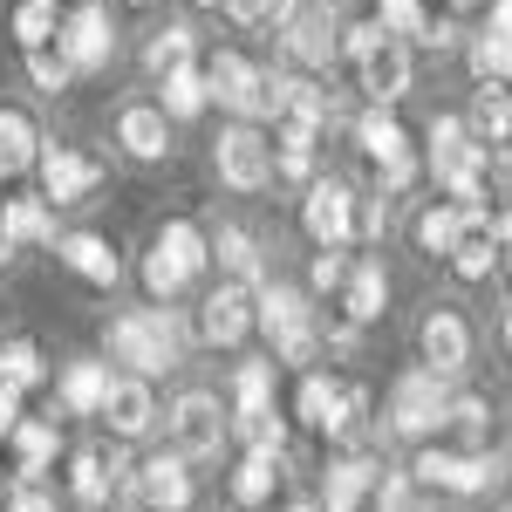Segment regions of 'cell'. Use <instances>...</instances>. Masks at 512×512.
I'll use <instances>...</instances> for the list:
<instances>
[{
  "label": "cell",
  "mask_w": 512,
  "mask_h": 512,
  "mask_svg": "<svg viewBox=\"0 0 512 512\" xmlns=\"http://www.w3.org/2000/svg\"><path fill=\"white\" fill-rule=\"evenodd\" d=\"M110 362H123L130 376H171L178 362H185V342H192V328L178 321V308H137V315H117L110 321Z\"/></svg>",
  "instance_id": "cell-1"
},
{
  "label": "cell",
  "mask_w": 512,
  "mask_h": 512,
  "mask_svg": "<svg viewBox=\"0 0 512 512\" xmlns=\"http://www.w3.org/2000/svg\"><path fill=\"white\" fill-rule=\"evenodd\" d=\"M458 226H465V212H458V205H424V212H417V226H410V239H417V253L444 260V253L458 246Z\"/></svg>",
  "instance_id": "cell-33"
},
{
  "label": "cell",
  "mask_w": 512,
  "mask_h": 512,
  "mask_svg": "<svg viewBox=\"0 0 512 512\" xmlns=\"http://www.w3.org/2000/svg\"><path fill=\"white\" fill-rule=\"evenodd\" d=\"M376 458L369 451H349L321 472V512H362V499H376Z\"/></svg>",
  "instance_id": "cell-17"
},
{
  "label": "cell",
  "mask_w": 512,
  "mask_h": 512,
  "mask_svg": "<svg viewBox=\"0 0 512 512\" xmlns=\"http://www.w3.org/2000/svg\"><path fill=\"white\" fill-rule=\"evenodd\" d=\"M103 424H110V437H144L151 424H158V396H151V376H110V396H103V410H96Z\"/></svg>",
  "instance_id": "cell-16"
},
{
  "label": "cell",
  "mask_w": 512,
  "mask_h": 512,
  "mask_svg": "<svg viewBox=\"0 0 512 512\" xmlns=\"http://www.w3.org/2000/svg\"><path fill=\"white\" fill-rule=\"evenodd\" d=\"M355 205H362V198H355L349 185L315 178L308 198H301V226H308V239H315V246H349L355 239Z\"/></svg>",
  "instance_id": "cell-11"
},
{
  "label": "cell",
  "mask_w": 512,
  "mask_h": 512,
  "mask_svg": "<svg viewBox=\"0 0 512 512\" xmlns=\"http://www.w3.org/2000/svg\"><path fill=\"white\" fill-rule=\"evenodd\" d=\"M212 103V89H205V69H192V62H178V69H164V117L171 123H185V117H198Z\"/></svg>",
  "instance_id": "cell-31"
},
{
  "label": "cell",
  "mask_w": 512,
  "mask_h": 512,
  "mask_svg": "<svg viewBox=\"0 0 512 512\" xmlns=\"http://www.w3.org/2000/svg\"><path fill=\"white\" fill-rule=\"evenodd\" d=\"M253 328H267V342H274V362H287V369H308V362L321 355V321H315V301H308V287L260 280V294H253Z\"/></svg>",
  "instance_id": "cell-2"
},
{
  "label": "cell",
  "mask_w": 512,
  "mask_h": 512,
  "mask_svg": "<svg viewBox=\"0 0 512 512\" xmlns=\"http://www.w3.org/2000/svg\"><path fill=\"white\" fill-rule=\"evenodd\" d=\"M274 355H267V362H239V376H233V417L239 410H267V403H274Z\"/></svg>",
  "instance_id": "cell-40"
},
{
  "label": "cell",
  "mask_w": 512,
  "mask_h": 512,
  "mask_svg": "<svg viewBox=\"0 0 512 512\" xmlns=\"http://www.w3.org/2000/svg\"><path fill=\"white\" fill-rule=\"evenodd\" d=\"M7 260H14V246H7V233H0V267H7Z\"/></svg>",
  "instance_id": "cell-55"
},
{
  "label": "cell",
  "mask_w": 512,
  "mask_h": 512,
  "mask_svg": "<svg viewBox=\"0 0 512 512\" xmlns=\"http://www.w3.org/2000/svg\"><path fill=\"white\" fill-rule=\"evenodd\" d=\"M315 137H321V123L280 117L274 123V178H308L315 171Z\"/></svg>",
  "instance_id": "cell-24"
},
{
  "label": "cell",
  "mask_w": 512,
  "mask_h": 512,
  "mask_svg": "<svg viewBox=\"0 0 512 512\" xmlns=\"http://www.w3.org/2000/svg\"><path fill=\"white\" fill-rule=\"evenodd\" d=\"M465 62H472V76H478V82H512V41L485 28V35H472Z\"/></svg>",
  "instance_id": "cell-41"
},
{
  "label": "cell",
  "mask_w": 512,
  "mask_h": 512,
  "mask_svg": "<svg viewBox=\"0 0 512 512\" xmlns=\"http://www.w3.org/2000/svg\"><path fill=\"white\" fill-rule=\"evenodd\" d=\"M280 41H287V55H294L301 69H321V62L335 55V35H328V21H321V14H301V7L280 21Z\"/></svg>",
  "instance_id": "cell-29"
},
{
  "label": "cell",
  "mask_w": 512,
  "mask_h": 512,
  "mask_svg": "<svg viewBox=\"0 0 512 512\" xmlns=\"http://www.w3.org/2000/svg\"><path fill=\"white\" fill-rule=\"evenodd\" d=\"M506 349H512V315H506Z\"/></svg>",
  "instance_id": "cell-57"
},
{
  "label": "cell",
  "mask_w": 512,
  "mask_h": 512,
  "mask_svg": "<svg viewBox=\"0 0 512 512\" xmlns=\"http://www.w3.org/2000/svg\"><path fill=\"white\" fill-rule=\"evenodd\" d=\"M390 308V274H383V260H355L349 280H342V315L355 328H369V321H383Z\"/></svg>",
  "instance_id": "cell-21"
},
{
  "label": "cell",
  "mask_w": 512,
  "mask_h": 512,
  "mask_svg": "<svg viewBox=\"0 0 512 512\" xmlns=\"http://www.w3.org/2000/svg\"><path fill=\"white\" fill-rule=\"evenodd\" d=\"M137 7H151V0H137Z\"/></svg>",
  "instance_id": "cell-61"
},
{
  "label": "cell",
  "mask_w": 512,
  "mask_h": 512,
  "mask_svg": "<svg viewBox=\"0 0 512 512\" xmlns=\"http://www.w3.org/2000/svg\"><path fill=\"white\" fill-rule=\"evenodd\" d=\"M349 280V246H315V260H308V287L315 294H335Z\"/></svg>",
  "instance_id": "cell-49"
},
{
  "label": "cell",
  "mask_w": 512,
  "mask_h": 512,
  "mask_svg": "<svg viewBox=\"0 0 512 512\" xmlns=\"http://www.w3.org/2000/svg\"><path fill=\"white\" fill-rule=\"evenodd\" d=\"M417 355H424V369L437 376H458L465 362H472V328L458 308H431V315L417 321Z\"/></svg>",
  "instance_id": "cell-14"
},
{
  "label": "cell",
  "mask_w": 512,
  "mask_h": 512,
  "mask_svg": "<svg viewBox=\"0 0 512 512\" xmlns=\"http://www.w3.org/2000/svg\"><path fill=\"white\" fill-rule=\"evenodd\" d=\"M55 28H62L55 0H21V7H14V41H21V48H48Z\"/></svg>",
  "instance_id": "cell-43"
},
{
  "label": "cell",
  "mask_w": 512,
  "mask_h": 512,
  "mask_svg": "<svg viewBox=\"0 0 512 512\" xmlns=\"http://www.w3.org/2000/svg\"><path fill=\"white\" fill-rule=\"evenodd\" d=\"M444 410H451V396H444V376L437 369H410V376L390 383V431L396 437L444 431Z\"/></svg>",
  "instance_id": "cell-5"
},
{
  "label": "cell",
  "mask_w": 512,
  "mask_h": 512,
  "mask_svg": "<svg viewBox=\"0 0 512 512\" xmlns=\"http://www.w3.org/2000/svg\"><path fill=\"white\" fill-rule=\"evenodd\" d=\"M55 48H62V62H69L76 76L103 69V62L117 55V21H110V7H103V0H82L76 14L55 28Z\"/></svg>",
  "instance_id": "cell-9"
},
{
  "label": "cell",
  "mask_w": 512,
  "mask_h": 512,
  "mask_svg": "<svg viewBox=\"0 0 512 512\" xmlns=\"http://www.w3.org/2000/svg\"><path fill=\"white\" fill-rule=\"evenodd\" d=\"M246 335H253V287L246 280L212 287L192 315V342H205V349H239Z\"/></svg>",
  "instance_id": "cell-8"
},
{
  "label": "cell",
  "mask_w": 512,
  "mask_h": 512,
  "mask_svg": "<svg viewBox=\"0 0 512 512\" xmlns=\"http://www.w3.org/2000/svg\"><path fill=\"white\" fill-rule=\"evenodd\" d=\"M355 151H362L369 164H390V158H403V151H410V130H403L383 103H369V110L355 117Z\"/></svg>",
  "instance_id": "cell-27"
},
{
  "label": "cell",
  "mask_w": 512,
  "mask_h": 512,
  "mask_svg": "<svg viewBox=\"0 0 512 512\" xmlns=\"http://www.w3.org/2000/svg\"><path fill=\"white\" fill-rule=\"evenodd\" d=\"M103 396H110V362H96V355H82L62 369V383H55V403L69 410V417H96L103 410Z\"/></svg>",
  "instance_id": "cell-22"
},
{
  "label": "cell",
  "mask_w": 512,
  "mask_h": 512,
  "mask_svg": "<svg viewBox=\"0 0 512 512\" xmlns=\"http://www.w3.org/2000/svg\"><path fill=\"white\" fill-rule=\"evenodd\" d=\"M0 233H7V246H48L55 239V205L48 198H0Z\"/></svg>",
  "instance_id": "cell-26"
},
{
  "label": "cell",
  "mask_w": 512,
  "mask_h": 512,
  "mask_svg": "<svg viewBox=\"0 0 512 512\" xmlns=\"http://www.w3.org/2000/svg\"><path fill=\"white\" fill-rule=\"evenodd\" d=\"M0 499H7V478H0Z\"/></svg>",
  "instance_id": "cell-60"
},
{
  "label": "cell",
  "mask_w": 512,
  "mask_h": 512,
  "mask_svg": "<svg viewBox=\"0 0 512 512\" xmlns=\"http://www.w3.org/2000/svg\"><path fill=\"white\" fill-rule=\"evenodd\" d=\"M41 198L48 205H82V198L103 185V164L89 158V151H69V144H55V151H41Z\"/></svg>",
  "instance_id": "cell-15"
},
{
  "label": "cell",
  "mask_w": 512,
  "mask_h": 512,
  "mask_svg": "<svg viewBox=\"0 0 512 512\" xmlns=\"http://www.w3.org/2000/svg\"><path fill=\"white\" fill-rule=\"evenodd\" d=\"M376 512H437V506H431V485L396 472V478H376Z\"/></svg>",
  "instance_id": "cell-44"
},
{
  "label": "cell",
  "mask_w": 512,
  "mask_h": 512,
  "mask_svg": "<svg viewBox=\"0 0 512 512\" xmlns=\"http://www.w3.org/2000/svg\"><path fill=\"white\" fill-rule=\"evenodd\" d=\"M274 485H280V451H246V458H239V472H233L239 506H267Z\"/></svg>",
  "instance_id": "cell-32"
},
{
  "label": "cell",
  "mask_w": 512,
  "mask_h": 512,
  "mask_svg": "<svg viewBox=\"0 0 512 512\" xmlns=\"http://www.w3.org/2000/svg\"><path fill=\"white\" fill-rule=\"evenodd\" d=\"M198 7H219V0H198Z\"/></svg>",
  "instance_id": "cell-59"
},
{
  "label": "cell",
  "mask_w": 512,
  "mask_h": 512,
  "mask_svg": "<svg viewBox=\"0 0 512 512\" xmlns=\"http://www.w3.org/2000/svg\"><path fill=\"white\" fill-rule=\"evenodd\" d=\"M383 171V198H396V192H410V178H417V158L403 151V158H390V164H376Z\"/></svg>",
  "instance_id": "cell-51"
},
{
  "label": "cell",
  "mask_w": 512,
  "mask_h": 512,
  "mask_svg": "<svg viewBox=\"0 0 512 512\" xmlns=\"http://www.w3.org/2000/svg\"><path fill=\"white\" fill-rule=\"evenodd\" d=\"M376 21H383L390 35H403V41H417V48H424L437 7H431V0H376Z\"/></svg>",
  "instance_id": "cell-37"
},
{
  "label": "cell",
  "mask_w": 512,
  "mask_h": 512,
  "mask_svg": "<svg viewBox=\"0 0 512 512\" xmlns=\"http://www.w3.org/2000/svg\"><path fill=\"white\" fill-rule=\"evenodd\" d=\"M212 171H219V185H233V192H267V185H274V137L253 117L226 123L219 144H212Z\"/></svg>",
  "instance_id": "cell-4"
},
{
  "label": "cell",
  "mask_w": 512,
  "mask_h": 512,
  "mask_svg": "<svg viewBox=\"0 0 512 512\" xmlns=\"http://www.w3.org/2000/svg\"><path fill=\"white\" fill-rule=\"evenodd\" d=\"M117 144L137 164H164L171 158V117H164L158 103H130V110L117 117Z\"/></svg>",
  "instance_id": "cell-19"
},
{
  "label": "cell",
  "mask_w": 512,
  "mask_h": 512,
  "mask_svg": "<svg viewBox=\"0 0 512 512\" xmlns=\"http://www.w3.org/2000/svg\"><path fill=\"white\" fill-rule=\"evenodd\" d=\"M212 260H219L233 280H260V239L246 233V226H219V239H212Z\"/></svg>",
  "instance_id": "cell-36"
},
{
  "label": "cell",
  "mask_w": 512,
  "mask_h": 512,
  "mask_svg": "<svg viewBox=\"0 0 512 512\" xmlns=\"http://www.w3.org/2000/svg\"><path fill=\"white\" fill-rule=\"evenodd\" d=\"M0 383H14L21 396L35 390V383H48V362H41V349L28 335H7V342H0Z\"/></svg>",
  "instance_id": "cell-34"
},
{
  "label": "cell",
  "mask_w": 512,
  "mask_h": 512,
  "mask_svg": "<svg viewBox=\"0 0 512 512\" xmlns=\"http://www.w3.org/2000/svg\"><path fill=\"white\" fill-rule=\"evenodd\" d=\"M144 287H151V301H164V308H171V301H178L192 280H185V274H178V267L158 253V246H151V253H144Z\"/></svg>",
  "instance_id": "cell-48"
},
{
  "label": "cell",
  "mask_w": 512,
  "mask_h": 512,
  "mask_svg": "<svg viewBox=\"0 0 512 512\" xmlns=\"http://www.w3.org/2000/svg\"><path fill=\"white\" fill-rule=\"evenodd\" d=\"M55 253H62V267L82 274L89 287H117V280H123V260H117V246H110L103 233H62Z\"/></svg>",
  "instance_id": "cell-20"
},
{
  "label": "cell",
  "mask_w": 512,
  "mask_h": 512,
  "mask_svg": "<svg viewBox=\"0 0 512 512\" xmlns=\"http://www.w3.org/2000/svg\"><path fill=\"white\" fill-rule=\"evenodd\" d=\"M492 35L512 41V0H492Z\"/></svg>",
  "instance_id": "cell-54"
},
{
  "label": "cell",
  "mask_w": 512,
  "mask_h": 512,
  "mask_svg": "<svg viewBox=\"0 0 512 512\" xmlns=\"http://www.w3.org/2000/svg\"><path fill=\"white\" fill-rule=\"evenodd\" d=\"M28 82H35L41 96H62L76 82V69L62 62V48H28Z\"/></svg>",
  "instance_id": "cell-46"
},
{
  "label": "cell",
  "mask_w": 512,
  "mask_h": 512,
  "mask_svg": "<svg viewBox=\"0 0 512 512\" xmlns=\"http://www.w3.org/2000/svg\"><path fill=\"white\" fill-rule=\"evenodd\" d=\"M444 260H451V274H458V280H492V274H499V219H485V212H465V226H458V246H451Z\"/></svg>",
  "instance_id": "cell-18"
},
{
  "label": "cell",
  "mask_w": 512,
  "mask_h": 512,
  "mask_svg": "<svg viewBox=\"0 0 512 512\" xmlns=\"http://www.w3.org/2000/svg\"><path fill=\"white\" fill-rule=\"evenodd\" d=\"M151 246H158V253H164V260H171L185 280H198L205 267H212V233H205V226H192V219H164Z\"/></svg>",
  "instance_id": "cell-23"
},
{
  "label": "cell",
  "mask_w": 512,
  "mask_h": 512,
  "mask_svg": "<svg viewBox=\"0 0 512 512\" xmlns=\"http://www.w3.org/2000/svg\"><path fill=\"white\" fill-rule=\"evenodd\" d=\"M130 499H137L144 512H185L192 506V465H185L178 451L144 458V465L130 472Z\"/></svg>",
  "instance_id": "cell-12"
},
{
  "label": "cell",
  "mask_w": 512,
  "mask_h": 512,
  "mask_svg": "<svg viewBox=\"0 0 512 512\" xmlns=\"http://www.w3.org/2000/svg\"><path fill=\"white\" fill-rule=\"evenodd\" d=\"M219 7H226V14H233L239 28H267V21H287V14H294V0H219Z\"/></svg>",
  "instance_id": "cell-50"
},
{
  "label": "cell",
  "mask_w": 512,
  "mask_h": 512,
  "mask_svg": "<svg viewBox=\"0 0 512 512\" xmlns=\"http://www.w3.org/2000/svg\"><path fill=\"white\" fill-rule=\"evenodd\" d=\"M465 130L492 151L499 137L512 130V82H478L472 89V110H465Z\"/></svg>",
  "instance_id": "cell-25"
},
{
  "label": "cell",
  "mask_w": 512,
  "mask_h": 512,
  "mask_svg": "<svg viewBox=\"0 0 512 512\" xmlns=\"http://www.w3.org/2000/svg\"><path fill=\"white\" fill-rule=\"evenodd\" d=\"M192 48H198V35L192 28H164V35H151V48H144V69H178V62H192Z\"/></svg>",
  "instance_id": "cell-47"
},
{
  "label": "cell",
  "mask_w": 512,
  "mask_h": 512,
  "mask_svg": "<svg viewBox=\"0 0 512 512\" xmlns=\"http://www.w3.org/2000/svg\"><path fill=\"white\" fill-rule=\"evenodd\" d=\"M335 403H342V383H328V376H301V390H294V417H301L308 431L328 437V424H335Z\"/></svg>",
  "instance_id": "cell-35"
},
{
  "label": "cell",
  "mask_w": 512,
  "mask_h": 512,
  "mask_svg": "<svg viewBox=\"0 0 512 512\" xmlns=\"http://www.w3.org/2000/svg\"><path fill=\"white\" fill-rule=\"evenodd\" d=\"M7 444H14V472H48L55 465V451H62V431H55V417H21L14 431H7Z\"/></svg>",
  "instance_id": "cell-30"
},
{
  "label": "cell",
  "mask_w": 512,
  "mask_h": 512,
  "mask_svg": "<svg viewBox=\"0 0 512 512\" xmlns=\"http://www.w3.org/2000/svg\"><path fill=\"white\" fill-rule=\"evenodd\" d=\"M41 164V130L28 110H0V178H21Z\"/></svg>",
  "instance_id": "cell-28"
},
{
  "label": "cell",
  "mask_w": 512,
  "mask_h": 512,
  "mask_svg": "<svg viewBox=\"0 0 512 512\" xmlns=\"http://www.w3.org/2000/svg\"><path fill=\"white\" fill-rule=\"evenodd\" d=\"M444 424L465 437V444H485V437H492V403H485V396H451Z\"/></svg>",
  "instance_id": "cell-45"
},
{
  "label": "cell",
  "mask_w": 512,
  "mask_h": 512,
  "mask_svg": "<svg viewBox=\"0 0 512 512\" xmlns=\"http://www.w3.org/2000/svg\"><path fill=\"white\" fill-rule=\"evenodd\" d=\"M417 485H431V492H492L499 478H506V458H485V451H417V465H410Z\"/></svg>",
  "instance_id": "cell-7"
},
{
  "label": "cell",
  "mask_w": 512,
  "mask_h": 512,
  "mask_svg": "<svg viewBox=\"0 0 512 512\" xmlns=\"http://www.w3.org/2000/svg\"><path fill=\"white\" fill-rule=\"evenodd\" d=\"M233 437L246 444V451H287V424H280L274 403H267V410H239V417H233Z\"/></svg>",
  "instance_id": "cell-38"
},
{
  "label": "cell",
  "mask_w": 512,
  "mask_h": 512,
  "mask_svg": "<svg viewBox=\"0 0 512 512\" xmlns=\"http://www.w3.org/2000/svg\"><path fill=\"white\" fill-rule=\"evenodd\" d=\"M205 89H212V103H219V110H233V117H260L267 69H253L239 48H219V55L205 62Z\"/></svg>",
  "instance_id": "cell-13"
},
{
  "label": "cell",
  "mask_w": 512,
  "mask_h": 512,
  "mask_svg": "<svg viewBox=\"0 0 512 512\" xmlns=\"http://www.w3.org/2000/svg\"><path fill=\"white\" fill-rule=\"evenodd\" d=\"M362 437H369V390H362V383H342V403H335L328 444H362Z\"/></svg>",
  "instance_id": "cell-39"
},
{
  "label": "cell",
  "mask_w": 512,
  "mask_h": 512,
  "mask_svg": "<svg viewBox=\"0 0 512 512\" xmlns=\"http://www.w3.org/2000/svg\"><path fill=\"white\" fill-rule=\"evenodd\" d=\"M451 7H478V0H451Z\"/></svg>",
  "instance_id": "cell-58"
},
{
  "label": "cell",
  "mask_w": 512,
  "mask_h": 512,
  "mask_svg": "<svg viewBox=\"0 0 512 512\" xmlns=\"http://www.w3.org/2000/svg\"><path fill=\"white\" fill-rule=\"evenodd\" d=\"M349 69H355V82H362V96H369V103H383V110L410 96V48H403V35H390V28L369 41Z\"/></svg>",
  "instance_id": "cell-10"
},
{
  "label": "cell",
  "mask_w": 512,
  "mask_h": 512,
  "mask_svg": "<svg viewBox=\"0 0 512 512\" xmlns=\"http://www.w3.org/2000/svg\"><path fill=\"white\" fill-rule=\"evenodd\" d=\"M499 274H506V287H512V219H499Z\"/></svg>",
  "instance_id": "cell-53"
},
{
  "label": "cell",
  "mask_w": 512,
  "mask_h": 512,
  "mask_svg": "<svg viewBox=\"0 0 512 512\" xmlns=\"http://www.w3.org/2000/svg\"><path fill=\"white\" fill-rule=\"evenodd\" d=\"M0 512H62V506H55V485H48V472H14V478H7V499H0Z\"/></svg>",
  "instance_id": "cell-42"
},
{
  "label": "cell",
  "mask_w": 512,
  "mask_h": 512,
  "mask_svg": "<svg viewBox=\"0 0 512 512\" xmlns=\"http://www.w3.org/2000/svg\"><path fill=\"white\" fill-rule=\"evenodd\" d=\"M69 492H76L82 512H117L123 492H130V458H123L117 444H89V451H76Z\"/></svg>",
  "instance_id": "cell-6"
},
{
  "label": "cell",
  "mask_w": 512,
  "mask_h": 512,
  "mask_svg": "<svg viewBox=\"0 0 512 512\" xmlns=\"http://www.w3.org/2000/svg\"><path fill=\"white\" fill-rule=\"evenodd\" d=\"M287 512H321V506H308V499H301V506H287Z\"/></svg>",
  "instance_id": "cell-56"
},
{
  "label": "cell",
  "mask_w": 512,
  "mask_h": 512,
  "mask_svg": "<svg viewBox=\"0 0 512 512\" xmlns=\"http://www.w3.org/2000/svg\"><path fill=\"white\" fill-rule=\"evenodd\" d=\"M14 424H21V390H14V383H0V437L14 431Z\"/></svg>",
  "instance_id": "cell-52"
},
{
  "label": "cell",
  "mask_w": 512,
  "mask_h": 512,
  "mask_svg": "<svg viewBox=\"0 0 512 512\" xmlns=\"http://www.w3.org/2000/svg\"><path fill=\"white\" fill-rule=\"evenodd\" d=\"M233 437V410H219V396H178L171 410H164V451H178L185 465H205V458H219V444Z\"/></svg>",
  "instance_id": "cell-3"
}]
</instances>
